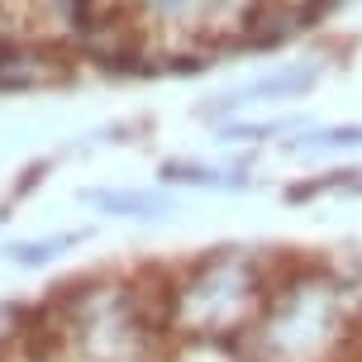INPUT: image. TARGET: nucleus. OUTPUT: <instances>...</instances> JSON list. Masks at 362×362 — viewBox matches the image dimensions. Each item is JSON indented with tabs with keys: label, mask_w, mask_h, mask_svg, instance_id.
<instances>
[{
	"label": "nucleus",
	"mask_w": 362,
	"mask_h": 362,
	"mask_svg": "<svg viewBox=\"0 0 362 362\" xmlns=\"http://www.w3.org/2000/svg\"><path fill=\"white\" fill-rule=\"evenodd\" d=\"M362 348V272L291 267L276 276L267 310L238 344L243 362H353Z\"/></svg>",
	"instance_id": "f257e3e1"
},
{
	"label": "nucleus",
	"mask_w": 362,
	"mask_h": 362,
	"mask_svg": "<svg viewBox=\"0 0 362 362\" xmlns=\"http://www.w3.org/2000/svg\"><path fill=\"white\" fill-rule=\"evenodd\" d=\"M24 344L43 362H167L163 291L110 276L67 286L48 305V320L29 325Z\"/></svg>",
	"instance_id": "f03ea898"
},
{
	"label": "nucleus",
	"mask_w": 362,
	"mask_h": 362,
	"mask_svg": "<svg viewBox=\"0 0 362 362\" xmlns=\"http://www.w3.org/2000/svg\"><path fill=\"white\" fill-rule=\"evenodd\" d=\"M286 262L262 248H215L163 286V325L172 344H243L267 310Z\"/></svg>",
	"instance_id": "7ed1b4c3"
},
{
	"label": "nucleus",
	"mask_w": 362,
	"mask_h": 362,
	"mask_svg": "<svg viewBox=\"0 0 362 362\" xmlns=\"http://www.w3.org/2000/svg\"><path fill=\"white\" fill-rule=\"evenodd\" d=\"M76 234H57V238H29V243H10L5 257L15 262V267H43L48 257H57L62 248H72Z\"/></svg>",
	"instance_id": "39448f33"
},
{
	"label": "nucleus",
	"mask_w": 362,
	"mask_h": 362,
	"mask_svg": "<svg viewBox=\"0 0 362 362\" xmlns=\"http://www.w3.org/2000/svg\"><path fill=\"white\" fill-rule=\"evenodd\" d=\"M29 339V315L10 300H0V362H10V353H19Z\"/></svg>",
	"instance_id": "423d86ee"
},
{
	"label": "nucleus",
	"mask_w": 362,
	"mask_h": 362,
	"mask_svg": "<svg viewBox=\"0 0 362 362\" xmlns=\"http://www.w3.org/2000/svg\"><path fill=\"white\" fill-rule=\"evenodd\" d=\"M90 200L105 215H129V219H158L172 210L167 196H158V191H100V196H90Z\"/></svg>",
	"instance_id": "20e7f679"
}]
</instances>
